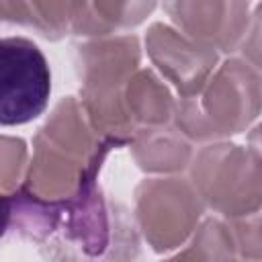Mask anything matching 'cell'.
<instances>
[{
	"mask_svg": "<svg viewBox=\"0 0 262 262\" xmlns=\"http://www.w3.org/2000/svg\"><path fill=\"white\" fill-rule=\"evenodd\" d=\"M29 166L27 143L18 137L0 135V192L10 194L20 188Z\"/></svg>",
	"mask_w": 262,
	"mask_h": 262,
	"instance_id": "15",
	"label": "cell"
},
{
	"mask_svg": "<svg viewBox=\"0 0 262 262\" xmlns=\"http://www.w3.org/2000/svg\"><path fill=\"white\" fill-rule=\"evenodd\" d=\"M135 164L151 174H176L188 168L192 158V141L176 127L162 125L141 129L129 141Z\"/></svg>",
	"mask_w": 262,
	"mask_h": 262,
	"instance_id": "11",
	"label": "cell"
},
{
	"mask_svg": "<svg viewBox=\"0 0 262 262\" xmlns=\"http://www.w3.org/2000/svg\"><path fill=\"white\" fill-rule=\"evenodd\" d=\"M158 6V0H86L72 35L106 37L139 27Z\"/></svg>",
	"mask_w": 262,
	"mask_h": 262,
	"instance_id": "13",
	"label": "cell"
},
{
	"mask_svg": "<svg viewBox=\"0 0 262 262\" xmlns=\"http://www.w3.org/2000/svg\"><path fill=\"white\" fill-rule=\"evenodd\" d=\"M8 229L51 260H127L139 254L135 219L96 182L61 201L20 188L10 192Z\"/></svg>",
	"mask_w": 262,
	"mask_h": 262,
	"instance_id": "1",
	"label": "cell"
},
{
	"mask_svg": "<svg viewBox=\"0 0 262 262\" xmlns=\"http://www.w3.org/2000/svg\"><path fill=\"white\" fill-rule=\"evenodd\" d=\"M145 49L151 63L180 96L196 94L219 63V51L164 23H154L147 29Z\"/></svg>",
	"mask_w": 262,
	"mask_h": 262,
	"instance_id": "9",
	"label": "cell"
},
{
	"mask_svg": "<svg viewBox=\"0 0 262 262\" xmlns=\"http://www.w3.org/2000/svg\"><path fill=\"white\" fill-rule=\"evenodd\" d=\"M6 20V0H0V25Z\"/></svg>",
	"mask_w": 262,
	"mask_h": 262,
	"instance_id": "18",
	"label": "cell"
},
{
	"mask_svg": "<svg viewBox=\"0 0 262 262\" xmlns=\"http://www.w3.org/2000/svg\"><path fill=\"white\" fill-rule=\"evenodd\" d=\"M8 223H10V194L0 192V237L8 229Z\"/></svg>",
	"mask_w": 262,
	"mask_h": 262,
	"instance_id": "17",
	"label": "cell"
},
{
	"mask_svg": "<svg viewBox=\"0 0 262 262\" xmlns=\"http://www.w3.org/2000/svg\"><path fill=\"white\" fill-rule=\"evenodd\" d=\"M174 29L215 51L239 49L254 14L250 0H164Z\"/></svg>",
	"mask_w": 262,
	"mask_h": 262,
	"instance_id": "8",
	"label": "cell"
},
{
	"mask_svg": "<svg viewBox=\"0 0 262 262\" xmlns=\"http://www.w3.org/2000/svg\"><path fill=\"white\" fill-rule=\"evenodd\" d=\"M233 237H235V250L237 258L248 260H260L262 258V231H260V213L229 219Z\"/></svg>",
	"mask_w": 262,
	"mask_h": 262,
	"instance_id": "16",
	"label": "cell"
},
{
	"mask_svg": "<svg viewBox=\"0 0 262 262\" xmlns=\"http://www.w3.org/2000/svg\"><path fill=\"white\" fill-rule=\"evenodd\" d=\"M260 74L246 59L217 66L203 88L174 102V127L190 141L211 143L246 131L260 113Z\"/></svg>",
	"mask_w": 262,
	"mask_h": 262,
	"instance_id": "3",
	"label": "cell"
},
{
	"mask_svg": "<svg viewBox=\"0 0 262 262\" xmlns=\"http://www.w3.org/2000/svg\"><path fill=\"white\" fill-rule=\"evenodd\" d=\"M190 184L205 207L223 219L260 213L262 172L258 145L211 141L190 158Z\"/></svg>",
	"mask_w": 262,
	"mask_h": 262,
	"instance_id": "5",
	"label": "cell"
},
{
	"mask_svg": "<svg viewBox=\"0 0 262 262\" xmlns=\"http://www.w3.org/2000/svg\"><path fill=\"white\" fill-rule=\"evenodd\" d=\"M190 244L184 252H178L176 258L192 260H233L237 258L235 237L229 219L209 217L190 233Z\"/></svg>",
	"mask_w": 262,
	"mask_h": 262,
	"instance_id": "14",
	"label": "cell"
},
{
	"mask_svg": "<svg viewBox=\"0 0 262 262\" xmlns=\"http://www.w3.org/2000/svg\"><path fill=\"white\" fill-rule=\"evenodd\" d=\"M141 47L135 35L86 39L76 47L80 104L92 129L113 143L129 145L133 129L123 111V88L139 70Z\"/></svg>",
	"mask_w": 262,
	"mask_h": 262,
	"instance_id": "4",
	"label": "cell"
},
{
	"mask_svg": "<svg viewBox=\"0 0 262 262\" xmlns=\"http://www.w3.org/2000/svg\"><path fill=\"white\" fill-rule=\"evenodd\" d=\"M86 0H6V20L33 29L49 41L74 33Z\"/></svg>",
	"mask_w": 262,
	"mask_h": 262,
	"instance_id": "12",
	"label": "cell"
},
{
	"mask_svg": "<svg viewBox=\"0 0 262 262\" xmlns=\"http://www.w3.org/2000/svg\"><path fill=\"white\" fill-rule=\"evenodd\" d=\"M205 213V203L190 180L145 178L135 188V225L154 252L184 246Z\"/></svg>",
	"mask_w": 262,
	"mask_h": 262,
	"instance_id": "6",
	"label": "cell"
},
{
	"mask_svg": "<svg viewBox=\"0 0 262 262\" xmlns=\"http://www.w3.org/2000/svg\"><path fill=\"white\" fill-rule=\"evenodd\" d=\"M51 72L43 51L25 37L0 39V125H25L49 102Z\"/></svg>",
	"mask_w": 262,
	"mask_h": 262,
	"instance_id": "7",
	"label": "cell"
},
{
	"mask_svg": "<svg viewBox=\"0 0 262 262\" xmlns=\"http://www.w3.org/2000/svg\"><path fill=\"white\" fill-rule=\"evenodd\" d=\"M123 111L133 133H137L168 125L174 115V98L154 70L143 68L135 70L123 88Z\"/></svg>",
	"mask_w": 262,
	"mask_h": 262,
	"instance_id": "10",
	"label": "cell"
},
{
	"mask_svg": "<svg viewBox=\"0 0 262 262\" xmlns=\"http://www.w3.org/2000/svg\"><path fill=\"white\" fill-rule=\"evenodd\" d=\"M115 147L92 129L78 98H61L33 139L20 190L45 201L70 199L96 182Z\"/></svg>",
	"mask_w": 262,
	"mask_h": 262,
	"instance_id": "2",
	"label": "cell"
}]
</instances>
